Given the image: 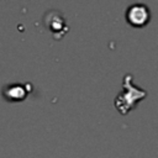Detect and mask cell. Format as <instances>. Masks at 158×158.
<instances>
[{
  "instance_id": "cell-1",
  "label": "cell",
  "mask_w": 158,
  "mask_h": 158,
  "mask_svg": "<svg viewBox=\"0 0 158 158\" xmlns=\"http://www.w3.org/2000/svg\"><path fill=\"white\" fill-rule=\"evenodd\" d=\"M149 20V11L142 4H135L127 10V21L136 27L144 26Z\"/></svg>"
}]
</instances>
